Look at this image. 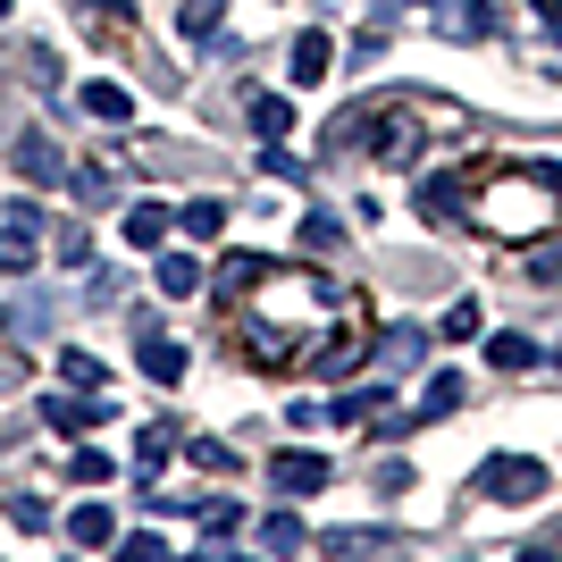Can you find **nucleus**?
Returning <instances> with one entry per match:
<instances>
[{
  "instance_id": "obj_1",
  "label": "nucleus",
  "mask_w": 562,
  "mask_h": 562,
  "mask_svg": "<svg viewBox=\"0 0 562 562\" xmlns=\"http://www.w3.org/2000/svg\"><path fill=\"white\" fill-rule=\"evenodd\" d=\"M479 487H487L495 504H538V495H546V470L520 462V453H495V462L479 470Z\"/></svg>"
},
{
  "instance_id": "obj_2",
  "label": "nucleus",
  "mask_w": 562,
  "mask_h": 562,
  "mask_svg": "<svg viewBox=\"0 0 562 562\" xmlns=\"http://www.w3.org/2000/svg\"><path fill=\"white\" fill-rule=\"evenodd\" d=\"M34 260H43V211L18 202L9 227H0V278H18V269H34Z\"/></svg>"
},
{
  "instance_id": "obj_3",
  "label": "nucleus",
  "mask_w": 562,
  "mask_h": 562,
  "mask_svg": "<svg viewBox=\"0 0 562 562\" xmlns=\"http://www.w3.org/2000/svg\"><path fill=\"white\" fill-rule=\"evenodd\" d=\"M9 168H18L25 186H68V160H59V143L43 135V126H25L18 151H9Z\"/></svg>"
},
{
  "instance_id": "obj_4",
  "label": "nucleus",
  "mask_w": 562,
  "mask_h": 562,
  "mask_svg": "<svg viewBox=\"0 0 562 562\" xmlns=\"http://www.w3.org/2000/svg\"><path fill=\"white\" fill-rule=\"evenodd\" d=\"M135 361H143V378H151V386H177V378H186V345H168L151 319H135Z\"/></svg>"
},
{
  "instance_id": "obj_5",
  "label": "nucleus",
  "mask_w": 562,
  "mask_h": 562,
  "mask_svg": "<svg viewBox=\"0 0 562 562\" xmlns=\"http://www.w3.org/2000/svg\"><path fill=\"white\" fill-rule=\"evenodd\" d=\"M269 479H278L285 495H319V487H328V462H319V453H294V446H285L278 462H269Z\"/></svg>"
},
{
  "instance_id": "obj_6",
  "label": "nucleus",
  "mask_w": 562,
  "mask_h": 562,
  "mask_svg": "<svg viewBox=\"0 0 562 562\" xmlns=\"http://www.w3.org/2000/svg\"><path fill=\"white\" fill-rule=\"evenodd\" d=\"M168 227H177V211H168V202H135V211H126V244H135V252H160Z\"/></svg>"
},
{
  "instance_id": "obj_7",
  "label": "nucleus",
  "mask_w": 562,
  "mask_h": 562,
  "mask_svg": "<svg viewBox=\"0 0 562 562\" xmlns=\"http://www.w3.org/2000/svg\"><path fill=\"white\" fill-rule=\"evenodd\" d=\"M93 412H101V395H93V403H76V395H43V420L59 428V437H85V428H93Z\"/></svg>"
},
{
  "instance_id": "obj_8",
  "label": "nucleus",
  "mask_w": 562,
  "mask_h": 562,
  "mask_svg": "<svg viewBox=\"0 0 562 562\" xmlns=\"http://www.w3.org/2000/svg\"><path fill=\"white\" fill-rule=\"evenodd\" d=\"M68 538H76V546H117L110 504H76V513H68Z\"/></svg>"
},
{
  "instance_id": "obj_9",
  "label": "nucleus",
  "mask_w": 562,
  "mask_h": 562,
  "mask_svg": "<svg viewBox=\"0 0 562 562\" xmlns=\"http://www.w3.org/2000/svg\"><path fill=\"white\" fill-rule=\"evenodd\" d=\"M319 76H328V34L303 25V34H294V85H319Z\"/></svg>"
},
{
  "instance_id": "obj_10",
  "label": "nucleus",
  "mask_w": 562,
  "mask_h": 562,
  "mask_svg": "<svg viewBox=\"0 0 562 562\" xmlns=\"http://www.w3.org/2000/svg\"><path fill=\"white\" fill-rule=\"evenodd\" d=\"M168 453H177V420H151V428H135V470H160Z\"/></svg>"
},
{
  "instance_id": "obj_11",
  "label": "nucleus",
  "mask_w": 562,
  "mask_h": 562,
  "mask_svg": "<svg viewBox=\"0 0 562 562\" xmlns=\"http://www.w3.org/2000/svg\"><path fill=\"white\" fill-rule=\"evenodd\" d=\"M85 110L110 117V126H126V117H135V101H126V85H110V76H101V85H85Z\"/></svg>"
},
{
  "instance_id": "obj_12",
  "label": "nucleus",
  "mask_w": 562,
  "mask_h": 562,
  "mask_svg": "<svg viewBox=\"0 0 562 562\" xmlns=\"http://www.w3.org/2000/svg\"><path fill=\"white\" fill-rule=\"evenodd\" d=\"M177 227H186L193 244H211V235H227V202H186V211H177Z\"/></svg>"
},
{
  "instance_id": "obj_13",
  "label": "nucleus",
  "mask_w": 562,
  "mask_h": 562,
  "mask_svg": "<svg viewBox=\"0 0 562 562\" xmlns=\"http://www.w3.org/2000/svg\"><path fill=\"white\" fill-rule=\"evenodd\" d=\"M285 126H294V101H285V93H252V135L278 143Z\"/></svg>"
},
{
  "instance_id": "obj_14",
  "label": "nucleus",
  "mask_w": 562,
  "mask_h": 562,
  "mask_svg": "<svg viewBox=\"0 0 562 562\" xmlns=\"http://www.w3.org/2000/svg\"><path fill=\"white\" fill-rule=\"evenodd\" d=\"M386 412V386H361V395H336V428H361Z\"/></svg>"
},
{
  "instance_id": "obj_15",
  "label": "nucleus",
  "mask_w": 562,
  "mask_h": 562,
  "mask_svg": "<svg viewBox=\"0 0 562 562\" xmlns=\"http://www.w3.org/2000/svg\"><path fill=\"white\" fill-rule=\"evenodd\" d=\"M487 361H495V370H529V361H538V345L504 328V336H487Z\"/></svg>"
},
{
  "instance_id": "obj_16",
  "label": "nucleus",
  "mask_w": 562,
  "mask_h": 562,
  "mask_svg": "<svg viewBox=\"0 0 562 562\" xmlns=\"http://www.w3.org/2000/svg\"><path fill=\"white\" fill-rule=\"evenodd\" d=\"M59 378H68V386H85V395H101V386H110V370H101L93 352H59Z\"/></svg>"
},
{
  "instance_id": "obj_17",
  "label": "nucleus",
  "mask_w": 562,
  "mask_h": 562,
  "mask_svg": "<svg viewBox=\"0 0 562 562\" xmlns=\"http://www.w3.org/2000/svg\"><path fill=\"white\" fill-rule=\"evenodd\" d=\"M68 193L85 202V211H110L117 202V177H101V168H85V177H68Z\"/></svg>"
},
{
  "instance_id": "obj_18",
  "label": "nucleus",
  "mask_w": 562,
  "mask_h": 562,
  "mask_svg": "<svg viewBox=\"0 0 562 562\" xmlns=\"http://www.w3.org/2000/svg\"><path fill=\"white\" fill-rule=\"evenodd\" d=\"M160 285H168V294H193V285H202V269H193L186 252H160Z\"/></svg>"
},
{
  "instance_id": "obj_19",
  "label": "nucleus",
  "mask_w": 562,
  "mask_h": 562,
  "mask_svg": "<svg viewBox=\"0 0 562 562\" xmlns=\"http://www.w3.org/2000/svg\"><path fill=\"white\" fill-rule=\"evenodd\" d=\"M260 546H278V554H294V546H303V520H294V513L260 520Z\"/></svg>"
},
{
  "instance_id": "obj_20",
  "label": "nucleus",
  "mask_w": 562,
  "mask_h": 562,
  "mask_svg": "<svg viewBox=\"0 0 562 562\" xmlns=\"http://www.w3.org/2000/svg\"><path fill=\"white\" fill-rule=\"evenodd\" d=\"M186 34H193V43H211V34H218V0H186Z\"/></svg>"
},
{
  "instance_id": "obj_21",
  "label": "nucleus",
  "mask_w": 562,
  "mask_h": 562,
  "mask_svg": "<svg viewBox=\"0 0 562 562\" xmlns=\"http://www.w3.org/2000/svg\"><path fill=\"white\" fill-rule=\"evenodd\" d=\"M9 520H18V529H50V504H34V495H9Z\"/></svg>"
},
{
  "instance_id": "obj_22",
  "label": "nucleus",
  "mask_w": 562,
  "mask_h": 562,
  "mask_svg": "<svg viewBox=\"0 0 562 562\" xmlns=\"http://www.w3.org/2000/svg\"><path fill=\"white\" fill-rule=\"evenodd\" d=\"M110 453H101V446H85V453H76V479H85V487H101V479H110Z\"/></svg>"
},
{
  "instance_id": "obj_23",
  "label": "nucleus",
  "mask_w": 562,
  "mask_h": 562,
  "mask_svg": "<svg viewBox=\"0 0 562 562\" xmlns=\"http://www.w3.org/2000/svg\"><path fill=\"white\" fill-rule=\"evenodd\" d=\"M453 403H462V386H453V378H437V386L420 395V420H428V412H453Z\"/></svg>"
},
{
  "instance_id": "obj_24",
  "label": "nucleus",
  "mask_w": 562,
  "mask_h": 562,
  "mask_svg": "<svg viewBox=\"0 0 562 562\" xmlns=\"http://www.w3.org/2000/svg\"><path fill=\"white\" fill-rule=\"evenodd\" d=\"M193 462H202V470H235V453L218 446V437H193Z\"/></svg>"
},
{
  "instance_id": "obj_25",
  "label": "nucleus",
  "mask_w": 562,
  "mask_h": 562,
  "mask_svg": "<svg viewBox=\"0 0 562 562\" xmlns=\"http://www.w3.org/2000/svg\"><path fill=\"white\" fill-rule=\"evenodd\" d=\"M260 168H269V177H303V160H294L285 143H269V151H260Z\"/></svg>"
},
{
  "instance_id": "obj_26",
  "label": "nucleus",
  "mask_w": 562,
  "mask_h": 562,
  "mask_svg": "<svg viewBox=\"0 0 562 562\" xmlns=\"http://www.w3.org/2000/svg\"><path fill=\"white\" fill-rule=\"evenodd\" d=\"M59 260H68V269H85V260H93V235L68 227V235H59Z\"/></svg>"
},
{
  "instance_id": "obj_27",
  "label": "nucleus",
  "mask_w": 562,
  "mask_h": 562,
  "mask_svg": "<svg viewBox=\"0 0 562 562\" xmlns=\"http://www.w3.org/2000/svg\"><path fill=\"white\" fill-rule=\"evenodd\" d=\"M538 9H546V18H562V0H538Z\"/></svg>"
},
{
  "instance_id": "obj_28",
  "label": "nucleus",
  "mask_w": 562,
  "mask_h": 562,
  "mask_svg": "<svg viewBox=\"0 0 562 562\" xmlns=\"http://www.w3.org/2000/svg\"><path fill=\"white\" fill-rule=\"evenodd\" d=\"M0 18H9V0H0Z\"/></svg>"
},
{
  "instance_id": "obj_29",
  "label": "nucleus",
  "mask_w": 562,
  "mask_h": 562,
  "mask_svg": "<svg viewBox=\"0 0 562 562\" xmlns=\"http://www.w3.org/2000/svg\"><path fill=\"white\" fill-rule=\"evenodd\" d=\"M554 361H562V345H554Z\"/></svg>"
}]
</instances>
